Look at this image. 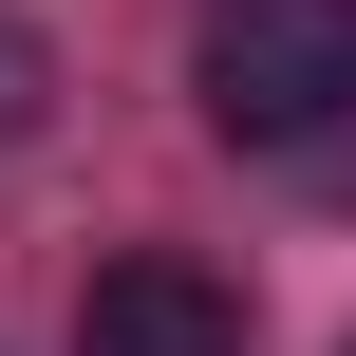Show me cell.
Returning <instances> with one entry per match:
<instances>
[{
    "mask_svg": "<svg viewBox=\"0 0 356 356\" xmlns=\"http://www.w3.org/2000/svg\"><path fill=\"white\" fill-rule=\"evenodd\" d=\"M188 75H207V131L300 150V131H338V113H356V0H207Z\"/></svg>",
    "mask_w": 356,
    "mask_h": 356,
    "instance_id": "obj_1",
    "label": "cell"
},
{
    "mask_svg": "<svg viewBox=\"0 0 356 356\" xmlns=\"http://www.w3.org/2000/svg\"><path fill=\"white\" fill-rule=\"evenodd\" d=\"M75 356H244V282H207L188 244H131L75 282Z\"/></svg>",
    "mask_w": 356,
    "mask_h": 356,
    "instance_id": "obj_2",
    "label": "cell"
},
{
    "mask_svg": "<svg viewBox=\"0 0 356 356\" xmlns=\"http://www.w3.org/2000/svg\"><path fill=\"white\" fill-rule=\"evenodd\" d=\"M38 94H56V56H38V38L0 19V131H38Z\"/></svg>",
    "mask_w": 356,
    "mask_h": 356,
    "instance_id": "obj_3",
    "label": "cell"
}]
</instances>
